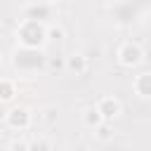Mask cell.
Wrapping results in <instances>:
<instances>
[{"instance_id":"obj_1","label":"cell","mask_w":151,"mask_h":151,"mask_svg":"<svg viewBox=\"0 0 151 151\" xmlns=\"http://www.w3.org/2000/svg\"><path fill=\"white\" fill-rule=\"evenodd\" d=\"M17 40L24 50H40L47 42V24L40 19H24L17 28Z\"/></svg>"},{"instance_id":"obj_2","label":"cell","mask_w":151,"mask_h":151,"mask_svg":"<svg viewBox=\"0 0 151 151\" xmlns=\"http://www.w3.org/2000/svg\"><path fill=\"white\" fill-rule=\"evenodd\" d=\"M116 61L123 68H134V66H139L144 61V47L139 42H134V40H125L116 50Z\"/></svg>"},{"instance_id":"obj_3","label":"cell","mask_w":151,"mask_h":151,"mask_svg":"<svg viewBox=\"0 0 151 151\" xmlns=\"http://www.w3.org/2000/svg\"><path fill=\"white\" fill-rule=\"evenodd\" d=\"M2 123H5L7 130L24 132V130L31 127V123H33V113H31V109H26V106H12V109L5 113Z\"/></svg>"},{"instance_id":"obj_4","label":"cell","mask_w":151,"mask_h":151,"mask_svg":"<svg viewBox=\"0 0 151 151\" xmlns=\"http://www.w3.org/2000/svg\"><path fill=\"white\" fill-rule=\"evenodd\" d=\"M94 106H97V111L101 113V118H104L106 123H113V120L123 113V104H120V99L113 97V94H104V97H99V101H97Z\"/></svg>"},{"instance_id":"obj_5","label":"cell","mask_w":151,"mask_h":151,"mask_svg":"<svg viewBox=\"0 0 151 151\" xmlns=\"http://www.w3.org/2000/svg\"><path fill=\"white\" fill-rule=\"evenodd\" d=\"M64 61H66V71L73 73V76H85L87 68H90V59H87L83 52H73V54H68Z\"/></svg>"},{"instance_id":"obj_6","label":"cell","mask_w":151,"mask_h":151,"mask_svg":"<svg viewBox=\"0 0 151 151\" xmlns=\"http://www.w3.org/2000/svg\"><path fill=\"white\" fill-rule=\"evenodd\" d=\"M132 92L139 99H151V71H142L132 78Z\"/></svg>"},{"instance_id":"obj_7","label":"cell","mask_w":151,"mask_h":151,"mask_svg":"<svg viewBox=\"0 0 151 151\" xmlns=\"http://www.w3.org/2000/svg\"><path fill=\"white\" fill-rule=\"evenodd\" d=\"M80 123H83L87 130H94V127H99V125L104 123V118H101V113L97 111V106H85L83 113H80Z\"/></svg>"},{"instance_id":"obj_8","label":"cell","mask_w":151,"mask_h":151,"mask_svg":"<svg viewBox=\"0 0 151 151\" xmlns=\"http://www.w3.org/2000/svg\"><path fill=\"white\" fill-rule=\"evenodd\" d=\"M17 94H19L17 83L12 78H0V101L2 104H9V101H14Z\"/></svg>"},{"instance_id":"obj_9","label":"cell","mask_w":151,"mask_h":151,"mask_svg":"<svg viewBox=\"0 0 151 151\" xmlns=\"http://www.w3.org/2000/svg\"><path fill=\"white\" fill-rule=\"evenodd\" d=\"M92 134H94L97 142H111V139H113V123H106V120H104L99 127L92 130Z\"/></svg>"},{"instance_id":"obj_10","label":"cell","mask_w":151,"mask_h":151,"mask_svg":"<svg viewBox=\"0 0 151 151\" xmlns=\"http://www.w3.org/2000/svg\"><path fill=\"white\" fill-rule=\"evenodd\" d=\"M7 151H31V144L24 142V139H14L7 144Z\"/></svg>"},{"instance_id":"obj_11","label":"cell","mask_w":151,"mask_h":151,"mask_svg":"<svg viewBox=\"0 0 151 151\" xmlns=\"http://www.w3.org/2000/svg\"><path fill=\"white\" fill-rule=\"evenodd\" d=\"M61 38H64L61 26H47V40H61Z\"/></svg>"},{"instance_id":"obj_12","label":"cell","mask_w":151,"mask_h":151,"mask_svg":"<svg viewBox=\"0 0 151 151\" xmlns=\"http://www.w3.org/2000/svg\"><path fill=\"white\" fill-rule=\"evenodd\" d=\"M50 68H66V61H61V59H50Z\"/></svg>"},{"instance_id":"obj_13","label":"cell","mask_w":151,"mask_h":151,"mask_svg":"<svg viewBox=\"0 0 151 151\" xmlns=\"http://www.w3.org/2000/svg\"><path fill=\"white\" fill-rule=\"evenodd\" d=\"M52 113H54V109H52V106H50V109H45V120H52V118H54Z\"/></svg>"},{"instance_id":"obj_14","label":"cell","mask_w":151,"mask_h":151,"mask_svg":"<svg viewBox=\"0 0 151 151\" xmlns=\"http://www.w3.org/2000/svg\"><path fill=\"white\" fill-rule=\"evenodd\" d=\"M0 64H2V50H0Z\"/></svg>"},{"instance_id":"obj_15","label":"cell","mask_w":151,"mask_h":151,"mask_svg":"<svg viewBox=\"0 0 151 151\" xmlns=\"http://www.w3.org/2000/svg\"><path fill=\"white\" fill-rule=\"evenodd\" d=\"M68 151H80V149H68Z\"/></svg>"}]
</instances>
